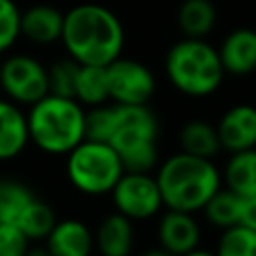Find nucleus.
<instances>
[{
    "label": "nucleus",
    "instance_id": "f257e3e1",
    "mask_svg": "<svg viewBox=\"0 0 256 256\" xmlns=\"http://www.w3.org/2000/svg\"><path fill=\"white\" fill-rule=\"evenodd\" d=\"M68 56L86 66H108L124 46L118 16L100 4H78L64 14L60 36Z\"/></svg>",
    "mask_w": 256,
    "mask_h": 256
},
{
    "label": "nucleus",
    "instance_id": "f03ea898",
    "mask_svg": "<svg viewBox=\"0 0 256 256\" xmlns=\"http://www.w3.org/2000/svg\"><path fill=\"white\" fill-rule=\"evenodd\" d=\"M154 178L164 208L188 214L202 210L210 196L222 186V176L212 160L186 152L166 158Z\"/></svg>",
    "mask_w": 256,
    "mask_h": 256
},
{
    "label": "nucleus",
    "instance_id": "7ed1b4c3",
    "mask_svg": "<svg viewBox=\"0 0 256 256\" xmlns=\"http://www.w3.org/2000/svg\"><path fill=\"white\" fill-rule=\"evenodd\" d=\"M28 138L48 154H68L84 140V108L74 98L46 94L26 114Z\"/></svg>",
    "mask_w": 256,
    "mask_h": 256
},
{
    "label": "nucleus",
    "instance_id": "20e7f679",
    "mask_svg": "<svg viewBox=\"0 0 256 256\" xmlns=\"http://www.w3.org/2000/svg\"><path fill=\"white\" fill-rule=\"evenodd\" d=\"M166 76L186 96L202 98L216 92L224 80L218 50L202 38H182L166 54Z\"/></svg>",
    "mask_w": 256,
    "mask_h": 256
},
{
    "label": "nucleus",
    "instance_id": "39448f33",
    "mask_svg": "<svg viewBox=\"0 0 256 256\" xmlns=\"http://www.w3.org/2000/svg\"><path fill=\"white\" fill-rule=\"evenodd\" d=\"M158 120L146 104H114V132L110 146L124 172H150L158 162Z\"/></svg>",
    "mask_w": 256,
    "mask_h": 256
},
{
    "label": "nucleus",
    "instance_id": "423d86ee",
    "mask_svg": "<svg viewBox=\"0 0 256 256\" xmlns=\"http://www.w3.org/2000/svg\"><path fill=\"white\" fill-rule=\"evenodd\" d=\"M66 156L68 180L76 190L88 196L110 194V190L124 174L118 154L110 144L104 142L82 140Z\"/></svg>",
    "mask_w": 256,
    "mask_h": 256
},
{
    "label": "nucleus",
    "instance_id": "0eeeda50",
    "mask_svg": "<svg viewBox=\"0 0 256 256\" xmlns=\"http://www.w3.org/2000/svg\"><path fill=\"white\" fill-rule=\"evenodd\" d=\"M110 194L116 212L132 222L150 220L164 208L156 178L150 172H124Z\"/></svg>",
    "mask_w": 256,
    "mask_h": 256
},
{
    "label": "nucleus",
    "instance_id": "6e6552de",
    "mask_svg": "<svg viewBox=\"0 0 256 256\" xmlns=\"http://www.w3.org/2000/svg\"><path fill=\"white\" fill-rule=\"evenodd\" d=\"M0 86L10 102L32 106L48 94V72L36 58L14 54L0 66Z\"/></svg>",
    "mask_w": 256,
    "mask_h": 256
},
{
    "label": "nucleus",
    "instance_id": "1a4fd4ad",
    "mask_svg": "<svg viewBox=\"0 0 256 256\" xmlns=\"http://www.w3.org/2000/svg\"><path fill=\"white\" fill-rule=\"evenodd\" d=\"M108 76V98L116 104L136 106L146 104L156 88L154 74L138 60L116 58L106 66Z\"/></svg>",
    "mask_w": 256,
    "mask_h": 256
},
{
    "label": "nucleus",
    "instance_id": "9d476101",
    "mask_svg": "<svg viewBox=\"0 0 256 256\" xmlns=\"http://www.w3.org/2000/svg\"><path fill=\"white\" fill-rule=\"evenodd\" d=\"M158 246L168 250L174 256H184L186 252L198 248L200 244V226L194 214L168 210L160 216L156 226Z\"/></svg>",
    "mask_w": 256,
    "mask_h": 256
},
{
    "label": "nucleus",
    "instance_id": "9b49d317",
    "mask_svg": "<svg viewBox=\"0 0 256 256\" xmlns=\"http://www.w3.org/2000/svg\"><path fill=\"white\" fill-rule=\"evenodd\" d=\"M220 148L240 152L256 148V108L252 104H236L224 112L218 126Z\"/></svg>",
    "mask_w": 256,
    "mask_h": 256
},
{
    "label": "nucleus",
    "instance_id": "f8f14e48",
    "mask_svg": "<svg viewBox=\"0 0 256 256\" xmlns=\"http://www.w3.org/2000/svg\"><path fill=\"white\" fill-rule=\"evenodd\" d=\"M44 240L50 256H90L94 252L92 230L76 218L56 220Z\"/></svg>",
    "mask_w": 256,
    "mask_h": 256
},
{
    "label": "nucleus",
    "instance_id": "ddd939ff",
    "mask_svg": "<svg viewBox=\"0 0 256 256\" xmlns=\"http://www.w3.org/2000/svg\"><path fill=\"white\" fill-rule=\"evenodd\" d=\"M218 56L224 72L244 76L256 70V30L236 28L220 44Z\"/></svg>",
    "mask_w": 256,
    "mask_h": 256
},
{
    "label": "nucleus",
    "instance_id": "4468645a",
    "mask_svg": "<svg viewBox=\"0 0 256 256\" xmlns=\"http://www.w3.org/2000/svg\"><path fill=\"white\" fill-rule=\"evenodd\" d=\"M94 234V250L100 256H130L134 248V222L112 212L104 216Z\"/></svg>",
    "mask_w": 256,
    "mask_h": 256
},
{
    "label": "nucleus",
    "instance_id": "2eb2a0df",
    "mask_svg": "<svg viewBox=\"0 0 256 256\" xmlns=\"http://www.w3.org/2000/svg\"><path fill=\"white\" fill-rule=\"evenodd\" d=\"M64 14L48 4H36L20 12V34L36 44H50L60 40Z\"/></svg>",
    "mask_w": 256,
    "mask_h": 256
},
{
    "label": "nucleus",
    "instance_id": "dca6fc26",
    "mask_svg": "<svg viewBox=\"0 0 256 256\" xmlns=\"http://www.w3.org/2000/svg\"><path fill=\"white\" fill-rule=\"evenodd\" d=\"M28 142L26 114L14 102L0 100V160L18 156Z\"/></svg>",
    "mask_w": 256,
    "mask_h": 256
},
{
    "label": "nucleus",
    "instance_id": "f3484780",
    "mask_svg": "<svg viewBox=\"0 0 256 256\" xmlns=\"http://www.w3.org/2000/svg\"><path fill=\"white\" fill-rule=\"evenodd\" d=\"M224 184L240 198L256 196V148L232 152L224 168Z\"/></svg>",
    "mask_w": 256,
    "mask_h": 256
},
{
    "label": "nucleus",
    "instance_id": "a211bd4d",
    "mask_svg": "<svg viewBox=\"0 0 256 256\" xmlns=\"http://www.w3.org/2000/svg\"><path fill=\"white\" fill-rule=\"evenodd\" d=\"M178 26L184 38H202L216 24V8L210 0H184L178 8Z\"/></svg>",
    "mask_w": 256,
    "mask_h": 256
},
{
    "label": "nucleus",
    "instance_id": "6ab92c4d",
    "mask_svg": "<svg viewBox=\"0 0 256 256\" xmlns=\"http://www.w3.org/2000/svg\"><path fill=\"white\" fill-rule=\"evenodd\" d=\"M180 152L198 156V158H212L220 150V140L216 126L204 120H190L180 130Z\"/></svg>",
    "mask_w": 256,
    "mask_h": 256
},
{
    "label": "nucleus",
    "instance_id": "aec40b11",
    "mask_svg": "<svg viewBox=\"0 0 256 256\" xmlns=\"http://www.w3.org/2000/svg\"><path fill=\"white\" fill-rule=\"evenodd\" d=\"M240 210H242V198L236 196L234 192H230L228 188H222V186L210 196V200L202 208L206 220L220 230L238 226L240 224Z\"/></svg>",
    "mask_w": 256,
    "mask_h": 256
},
{
    "label": "nucleus",
    "instance_id": "412c9836",
    "mask_svg": "<svg viewBox=\"0 0 256 256\" xmlns=\"http://www.w3.org/2000/svg\"><path fill=\"white\" fill-rule=\"evenodd\" d=\"M74 100L88 106H100L108 100V76L106 66H86L80 64L76 76Z\"/></svg>",
    "mask_w": 256,
    "mask_h": 256
},
{
    "label": "nucleus",
    "instance_id": "4be33fe9",
    "mask_svg": "<svg viewBox=\"0 0 256 256\" xmlns=\"http://www.w3.org/2000/svg\"><path fill=\"white\" fill-rule=\"evenodd\" d=\"M54 224H56V214L50 208V204L34 196L30 204L22 210L14 226L20 228V232L32 242V240H44L54 228Z\"/></svg>",
    "mask_w": 256,
    "mask_h": 256
},
{
    "label": "nucleus",
    "instance_id": "5701e85b",
    "mask_svg": "<svg viewBox=\"0 0 256 256\" xmlns=\"http://www.w3.org/2000/svg\"><path fill=\"white\" fill-rule=\"evenodd\" d=\"M34 192L18 180H0V224H16Z\"/></svg>",
    "mask_w": 256,
    "mask_h": 256
},
{
    "label": "nucleus",
    "instance_id": "b1692460",
    "mask_svg": "<svg viewBox=\"0 0 256 256\" xmlns=\"http://www.w3.org/2000/svg\"><path fill=\"white\" fill-rule=\"evenodd\" d=\"M214 254L216 256H256V232L240 224L222 230Z\"/></svg>",
    "mask_w": 256,
    "mask_h": 256
},
{
    "label": "nucleus",
    "instance_id": "393cba45",
    "mask_svg": "<svg viewBox=\"0 0 256 256\" xmlns=\"http://www.w3.org/2000/svg\"><path fill=\"white\" fill-rule=\"evenodd\" d=\"M78 68H80V64L76 60H72L70 56L64 58V60H58L50 68H46V72H48V94L60 96V98H74Z\"/></svg>",
    "mask_w": 256,
    "mask_h": 256
},
{
    "label": "nucleus",
    "instance_id": "a878e982",
    "mask_svg": "<svg viewBox=\"0 0 256 256\" xmlns=\"http://www.w3.org/2000/svg\"><path fill=\"white\" fill-rule=\"evenodd\" d=\"M114 132V106H92L84 112V140L108 144Z\"/></svg>",
    "mask_w": 256,
    "mask_h": 256
},
{
    "label": "nucleus",
    "instance_id": "bb28decb",
    "mask_svg": "<svg viewBox=\"0 0 256 256\" xmlns=\"http://www.w3.org/2000/svg\"><path fill=\"white\" fill-rule=\"evenodd\" d=\"M20 36V10L12 0H0V54Z\"/></svg>",
    "mask_w": 256,
    "mask_h": 256
},
{
    "label": "nucleus",
    "instance_id": "cd10ccee",
    "mask_svg": "<svg viewBox=\"0 0 256 256\" xmlns=\"http://www.w3.org/2000/svg\"><path fill=\"white\" fill-rule=\"evenodd\" d=\"M30 240L14 224H0V256H24Z\"/></svg>",
    "mask_w": 256,
    "mask_h": 256
},
{
    "label": "nucleus",
    "instance_id": "c85d7f7f",
    "mask_svg": "<svg viewBox=\"0 0 256 256\" xmlns=\"http://www.w3.org/2000/svg\"><path fill=\"white\" fill-rule=\"evenodd\" d=\"M240 226H246L256 232V196L242 198V210H240Z\"/></svg>",
    "mask_w": 256,
    "mask_h": 256
},
{
    "label": "nucleus",
    "instance_id": "c756f323",
    "mask_svg": "<svg viewBox=\"0 0 256 256\" xmlns=\"http://www.w3.org/2000/svg\"><path fill=\"white\" fill-rule=\"evenodd\" d=\"M24 256H50V252L46 246H28Z\"/></svg>",
    "mask_w": 256,
    "mask_h": 256
},
{
    "label": "nucleus",
    "instance_id": "7c9ffc66",
    "mask_svg": "<svg viewBox=\"0 0 256 256\" xmlns=\"http://www.w3.org/2000/svg\"><path fill=\"white\" fill-rule=\"evenodd\" d=\"M140 256H174V254H170V252L164 250L162 246H154V248H148L146 252H142Z\"/></svg>",
    "mask_w": 256,
    "mask_h": 256
},
{
    "label": "nucleus",
    "instance_id": "2f4dec72",
    "mask_svg": "<svg viewBox=\"0 0 256 256\" xmlns=\"http://www.w3.org/2000/svg\"><path fill=\"white\" fill-rule=\"evenodd\" d=\"M184 256H216L214 252H210V250H204V248H194V250H190V252H186Z\"/></svg>",
    "mask_w": 256,
    "mask_h": 256
}]
</instances>
